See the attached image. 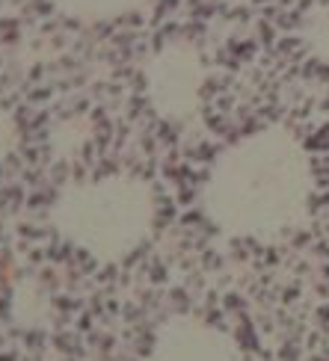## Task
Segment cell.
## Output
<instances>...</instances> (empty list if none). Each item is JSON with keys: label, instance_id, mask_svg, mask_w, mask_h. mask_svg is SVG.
<instances>
[{"label": "cell", "instance_id": "cell-2", "mask_svg": "<svg viewBox=\"0 0 329 361\" xmlns=\"http://www.w3.org/2000/svg\"><path fill=\"white\" fill-rule=\"evenodd\" d=\"M160 361H241L234 343L205 326H181L163 347Z\"/></svg>", "mask_w": 329, "mask_h": 361}, {"label": "cell", "instance_id": "cell-1", "mask_svg": "<svg viewBox=\"0 0 329 361\" xmlns=\"http://www.w3.org/2000/svg\"><path fill=\"white\" fill-rule=\"evenodd\" d=\"M309 160L291 133L264 130L220 160L208 184V210L232 234L273 237L306 214Z\"/></svg>", "mask_w": 329, "mask_h": 361}]
</instances>
